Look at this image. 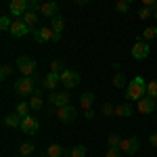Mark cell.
<instances>
[{
    "label": "cell",
    "instance_id": "1",
    "mask_svg": "<svg viewBox=\"0 0 157 157\" xmlns=\"http://www.w3.org/2000/svg\"><path fill=\"white\" fill-rule=\"evenodd\" d=\"M147 82L143 75H136L134 80H130V84L126 86V98L128 101H140L143 97H147Z\"/></svg>",
    "mask_w": 157,
    "mask_h": 157
},
{
    "label": "cell",
    "instance_id": "2",
    "mask_svg": "<svg viewBox=\"0 0 157 157\" xmlns=\"http://www.w3.org/2000/svg\"><path fill=\"white\" fill-rule=\"evenodd\" d=\"M15 92L17 94H21V97H32L34 92H36V80L34 78H27V75H21L19 80H15Z\"/></svg>",
    "mask_w": 157,
    "mask_h": 157
},
{
    "label": "cell",
    "instance_id": "3",
    "mask_svg": "<svg viewBox=\"0 0 157 157\" xmlns=\"http://www.w3.org/2000/svg\"><path fill=\"white\" fill-rule=\"evenodd\" d=\"M15 65H17V69L21 71V75H27V78H34V73H36V61L29 59V57H19V59L15 61Z\"/></svg>",
    "mask_w": 157,
    "mask_h": 157
},
{
    "label": "cell",
    "instance_id": "4",
    "mask_svg": "<svg viewBox=\"0 0 157 157\" xmlns=\"http://www.w3.org/2000/svg\"><path fill=\"white\" fill-rule=\"evenodd\" d=\"M59 75H61V84L65 86L67 90H71V88H75L80 84V73L73 71V69H63Z\"/></svg>",
    "mask_w": 157,
    "mask_h": 157
},
{
    "label": "cell",
    "instance_id": "5",
    "mask_svg": "<svg viewBox=\"0 0 157 157\" xmlns=\"http://www.w3.org/2000/svg\"><path fill=\"white\" fill-rule=\"evenodd\" d=\"M130 52H132V59L143 61V59H147V57L151 55V46L147 44L145 40H140V38H138V40L134 42V46H132V50H130Z\"/></svg>",
    "mask_w": 157,
    "mask_h": 157
},
{
    "label": "cell",
    "instance_id": "6",
    "mask_svg": "<svg viewBox=\"0 0 157 157\" xmlns=\"http://www.w3.org/2000/svg\"><path fill=\"white\" fill-rule=\"evenodd\" d=\"M9 32L13 34V38H23V36H27V34H32L34 29L25 23L23 19H13V25H11Z\"/></svg>",
    "mask_w": 157,
    "mask_h": 157
},
{
    "label": "cell",
    "instance_id": "7",
    "mask_svg": "<svg viewBox=\"0 0 157 157\" xmlns=\"http://www.w3.org/2000/svg\"><path fill=\"white\" fill-rule=\"evenodd\" d=\"M138 147H140L138 138H136V136H130V138H121L120 151L126 153V155H136V153H138Z\"/></svg>",
    "mask_w": 157,
    "mask_h": 157
},
{
    "label": "cell",
    "instance_id": "8",
    "mask_svg": "<svg viewBox=\"0 0 157 157\" xmlns=\"http://www.w3.org/2000/svg\"><path fill=\"white\" fill-rule=\"evenodd\" d=\"M75 115H78V109L73 107V105H65V107H59V109H57V120L63 121V124L73 121V120H75Z\"/></svg>",
    "mask_w": 157,
    "mask_h": 157
},
{
    "label": "cell",
    "instance_id": "9",
    "mask_svg": "<svg viewBox=\"0 0 157 157\" xmlns=\"http://www.w3.org/2000/svg\"><path fill=\"white\" fill-rule=\"evenodd\" d=\"M9 9H11L13 17L19 19V17H23L25 13L29 11V2H27V0H11V2H9Z\"/></svg>",
    "mask_w": 157,
    "mask_h": 157
},
{
    "label": "cell",
    "instance_id": "10",
    "mask_svg": "<svg viewBox=\"0 0 157 157\" xmlns=\"http://www.w3.org/2000/svg\"><path fill=\"white\" fill-rule=\"evenodd\" d=\"M32 36H34V40L36 42H52L55 40V29L52 27H40V29H34L32 32Z\"/></svg>",
    "mask_w": 157,
    "mask_h": 157
},
{
    "label": "cell",
    "instance_id": "11",
    "mask_svg": "<svg viewBox=\"0 0 157 157\" xmlns=\"http://www.w3.org/2000/svg\"><path fill=\"white\" fill-rule=\"evenodd\" d=\"M38 128H40V121L36 120V117H32V115H27V117H23L21 120V132L23 134H36Z\"/></svg>",
    "mask_w": 157,
    "mask_h": 157
},
{
    "label": "cell",
    "instance_id": "12",
    "mask_svg": "<svg viewBox=\"0 0 157 157\" xmlns=\"http://www.w3.org/2000/svg\"><path fill=\"white\" fill-rule=\"evenodd\" d=\"M136 109H138V113H153L155 111V98L151 97H143L138 103H136Z\"/></svg>",
    "mask_w": 157,
    "mask_h": 157
},
{
    "label": "cell",
    "instance_id": "13",
    "mask_svg": "<svg viewBox=\"0 0 157 157\" xmlns=\"http://www.w3.org/2000/svg\"><path fill=\"white\" fill-rule=\"evenodd\" d=\"M57 13H59V4L57 2H42V9H40V15L42 17H46V19H52V17H57Z\"/></svg>",
    "mask_w": 157,
    "mask_h": 157
},
{
    "label": "cell",
    "instance_id": "14",
    "mask_svg": "<svg viewBox=\"0 0 157 157\" xmlns=\"http://www.w3.org/2000/svg\"><path fill=\"white\" fill-rule=\"evenodd\" d=\"M69 92H52L48 97V101L55 105V107L59 109V107H65V105H69Z\"/></svg>",
    "mask_w": 157,
    "mask_h": 157
},
{
    "label": "cell",
    "instance_id": "15",
    "mask_svg": "<svg viewBox=\"0 0 157 157\" xmlns=\"http://www.w3.org/2000/svg\"><path fill=\"white\" fill-rule=\"evenodd\" d=\"M59 82H61V75L59 73H52V71L46 73V78H42V86H44L46 90H55Z\"/></svg>",
    "mask_w": 157,
    "mask_h": 157
},
{
    "label": "cell",
    "instance_id": "16",
    "mask_svg": "<svg viewBox=\"0 0 157 157\" xmlns=\"http://www.w3.org/2000/svg\"><path fill=\"white\" fill-rule=\"evenodd\" d=\"M21 115H17V113H9V115H4V126L6 128H21Z\"/></svg>",
    "mask_w": 157,
    "mask_h": 157
},
{
    "label": "cell",
    "instance_id": "17",
    "mask_svg": "<svg viewBox=\"0 0 157 157\" xmlns=\"http://www.w3.org/2000/svg\"><path fill=\"white\" fill-rule=\"evenodd\" d=\"M29 107H32V111H42V107H44V101H42L40 90H36V92L29 97Z\"/></svg>",
    "mask_w": 157,
    "mask_h": 157
},
{
    "label": "cell",
    "instance_id": "18",
    "mask_svg": "<svg viewBox=\"0 0 157 157\" xmlns=\"http://www.w3.org/2000/svg\"><path fill=\"white\" fill-rule=\"evenodd\" d=\"M21 19H23L25 23H27L29 27H32V29H34V27L38 25V21H40V15H38L36 11H32V9H29V11H27V13L23 15V17H21Z\"/></svg>",
    "mask_w": 157,
    "mask_h": 157
},
{
    "label": "cell",
    "instance_id": "19",
    "mask_svg": "<svg viewBox=\"0 0 157 157\" xmlns=\"http://www.w3.org/2000/svg\"><path fill=\"white\" fill-rule=\"evenodd\" d=\"M92 103H94V94L92 92H84L80 97V109H84V111L92 109Z\"/></svg>",
    "mask_w": 157,
    "mask_h": 157
},
{
    "label": "cell",
    "instance_id": "20",
    "mask_svg": "<svg viewBox=\"0 0 157 157\" xmlns=\"http://www.w3.org/2000/svg\"><path fill=\"white\" fill-rule=\"evenodd\" d=\"M132 113H134V109H132V105H130V101L115 107V115H120V117H130Z\"/></svg>",
    "mask_w": 157,
    "mask_h": 157
},
{
    "label": "cell",
    "instance_id": "21",
    "mask_svg": "<svg viewBox=\"0 0 157 157\" xmlns=\"http://www.w3.org/2000/svg\"><path fill=\"white\" fill-rule=\"evenodd\" d=\"M46 157H61V155H65V149L61 145H50L46 147V153H44Z\"/></svg>",
    "mask_w": 157,
    "mask_h": 157
},
{
    "label": "cell",
    "instance_id": "22",
    "mask_svg": "<svg viewBox=\"0 0 157 157\" xmlns=\"http://www.w3.org/2000/svg\"><path fill=\"white\" fill-rule=\"evenodd\" d=\"M50 27H52V29H55V32H63V27H65V19H63V17H61V15H57V17H52V19H50Z\"/></svg>",
    "mask_w": 157,
    "mask_h": 157
},
{
    "label": "cell",
    "instance_id": "23",
    "mask_svg": "<svg viewBox=\"0 0 157 157\" xmlns=\"http://www.w3.org/2000/svg\"><path fill=\"white\" fill-rule=\"evenodd\" d=\"M153 38H157V27H155V25H151V27L143 29V34H140V40L149 42V40H153Z\"/></svg>",
    "mask_w": 157,
    "mask_h": 157
},
{
    "label": "cell",
    "instance_id": "24",
    "mask_svg": "<svg viewBox=\"0 0 157 157\" xmlns=\"http://www.w3.org/2000/svg\"><path fill=\"white\" fill-rule=\"evenodd\" d=\"M29 109H32V107H29V103L21 101V103L15 107V113H17V115H21V117H27V115H29Z\"/></svg>",
    "mask_w": 157,
    "mask_h": 157
},
{
    "label": "cell",
    "instance_id": "25",
    "mask_svg": "<svg viewBox=\"0 0 157 157\" xmlns=\"http://www.w3.org/2000/svg\"><path fill=\"white\" fill-rule=\"evenodd\" d=\"M113 86H115V88L126 86V75H124L121 71H115V73H113Z\"/></svg>",
    "mask_w": 157,
    "mask_h": 157
},
{
    "label": "cell",
    "instance_id": "26",
    "mask_svg": "<svg viewBox=\"0 0 157 157\" xmlns=\"http://www.w3.org/2000/svg\"><path fill=\"white\" fill-rule=\"evenodd\" d=\"M147 97H151V98L157 101V80H151V82L147 84Z\"/></svg>",
    "mask_w": 157,
    "mask_h": 157
},
{
    "label": "cell",
    "instance_id": "27",
    "mask_svg": "<svg viewBox=\"0 0 157 157\" xmlns=\"http://www.w3.org/2000/svg\"><path fill=\"white\" fill-rule=\"evenodd\" d=\"M34 149H36L34 143H23V145L19 147V153H21V155H32V153H34Z\"/></svg>",
    "mask_w": 157,
    "mask_h": 157
},
{
    "label": "cell",
    "instance_id": "28",
    "mask_svg": "<svg viewBox=\"0 0 157 157\" xmlns=\"http://www.w3.org/2000/svg\"><path fill=\"white\" fill-rule=\"evenodd\" d=\"M69 155H71V157H84V155H86V147H84V145L73 147L71 151H69Z\"/></svg>",
    "mask_w": 157,
    "mask_h": 157
},
{
    "label": "cell",
    "instance_id": "29",
    "mask_svg": "<svg viewBox=\"0 0 157 157\" xmlns=\"http://www.w3.org/2000/svg\"><path fill=\"white\" fill-rule=\"evenodd\" d=\"M115 11H117V13H128V11H130V2H126V0H117V2H115Z\"/></svg>",
    "mask_w": 157,
    "mask_h": 157
},
{
    "label": "cell",
    "instance_id": "30",
    "mask_svg": "<svg viewBox=\"0 0 157 157\" xmlns=\"http://www.w3.org/2000/svg\"><path fill=\"white\" fill-rule=\"evenodd\" d=\"M149 17H153V9L151 6H143L138 11V19H149Z\"/></svg>",
    "mask_w": 157,
    "mask_h": 157
},
{
    "label": "cell",
    "instance_id": "31",
    "mask_svg": "<svg viewBox=\"0 0 157 157\" xmlns=\"http://www.w3.org/2000/svg\"><path fill=\"white\" fill-rule=\"evenodd\" d=\"M101 113H103V115H115V107H113L111 103H105L103 109H101Z\"/></svg>",
    "mask_w": 157,
    "mask_h": 157
},
{
    "label": "cell",
    "instance_id": "32",
    "mask_svg": "<svg viewBox=\"0 0 157 157\" xmlns=\"http://www.w3.org/2000/svg\"><path fill=\"white\" fill-rule=\"evenodd\" d=\"M11 25H13V21L6 17V15H2V17H0V27H2L4 32H6V29H11Z\"/></svg>",
    "mask_w": 157,
    "mask_h": 157
},
{
    "label": "cell",
    "instance_id": "33",
    "mask_svg": "<svg viewBox=\"0 0 157 157\" xmlns=\"http://www.w3.org/2000/svg\"><path fill=\"white\" fill-rule=\"evenodd\" d=\"M107 140H109V147H120V143H121V138H120V136H117L115 132H113V134H109V138H107Z\"/></svg>",
    "mask_w": 157,
    "mask_h": 157
},
{
    "label": "cell",
    "instance_id": "34",
    "mask_svg": "<svg viewBox=\"0 0 157 157\" xmlns=\"http://www.w3.org/2000/svg\"><path fill=\"white\" fill-rule=\"evenodd\" d=\"M63 69H65V67H63L61 61H52V63H50V71H52V73H61Z\"/></svg>",
    "mask_w": 157,
    "mask_h": 157
},
{
    "label": "cell",
    "instance_id": "35",
    "mask_svg": "<svg viewBox=\"0 0 157 157\" xmlns=\"http://www.w3.org/2000/svg\"><path fill=\"white\" fill-rule=\"evenodd\" d=\"M120 155H121L120 147H109L107 149V157H120Z\"/></svg>",
    "mask_w": 157,
    "mask_h": 157
},
{
    "label": "cell",
    "instance_id": "36",
    "mask_svg": "<svg viewBox=\"0 0 157 157\" xmlns=\"http://www.w3.org/2000/svg\"><path fill=\"white\" fill-rule=\"evenodd\" d=\"M11 67H9V65H2V69H0V78H2V80H6V78H9V75H11Z\"/></svg>",
    "mask_w": 157,
    "mask_h": 157
},
{
    "label": "cell",
    "instance_id": "37",
    "mask_svg": "<svg viewBox=\"0 0 157 157\" xmlns=\"http://www.w3.org/2000/svg\"><path fill=\"white\" fill-rule=\"evenodd\" d=\"M143 4H145V6H151V9H155L157 0H143Z\"/></svg>",
    "mask_w": 157,
    "mask_h": 157
},
{
    "label": "cell",
    "instance_id": "38",
    "mask_svg": "<svg viewBox=\"0 0 157 157\" xmlns=\"http://www.w3.org/2000/svg\"><path fill=\"white\" fill-rule=\"evenodd\" d=\"M149 143H151V147H157V132L149 136Z\"/></svg>",
    "mask_w": 157,
    "mask_h": 157
},
{
    "label": "cell",
    "instance_id": "39",
    "mask_svg": "<svg viewBox=\"0 0 157 157\" xmlns=\"http://www.w3.org/2000/svg\"><path fill=\"white\" fill-rule=\"evenodd\" d=\"M84 115H86V120H92V117H94V109H88Z\"/></svg>",
    "mask_w": 157,
    "mask_h": 157
},
{
    "label": "cell",
    "instance_id": "40",
    "mask_svg": "<svg viewBox=\"0 0 157 157\" xmlns=\"http://www.w3.org/2000/svg\"><path fill=\"white\" fill-rule=\"evenodd\" d=\"M73 2H75V4H86L88 0H73Z\"/></svg>",
    "mask_w": 157,
    "mask_h": 157
},
{
    "label": "cell",
    "instance_id": "41",
    "mask_svg": "<svg viewBox=\"0 0 157 157\" xmlns=\"http://www.w3.org/2000/svg\"><path fill=\"white\" fill-rule=\"evenodd\" d=\"M29 4H38V2H42V0H27Z\"/></svg>",
    "mask_w": 157,
    "mask_h": 157
},
{
    "label": "cell",
    "instance_id": "42",
    "mask_svg": "<svg viewBox=\"0 0 157 157\" xmlns=\"http://www.w3.org/2000/svg\"><path fill=\"white\" fill-rule=\"evenodd\" d=\"M153 17H155V19H157V6H155V9H153Z\"/></svg>",
    "mask_w": 157,
    "mask_h": 157
},
{
    "label": "cell",
    "instance_id": "43",
    "mask_svg": "<svg viewBox=\"0 0 157 157\" xmlns=\"http://www.w3.org/2000/svg\"><path fill=\"white\" fill-rule=\"evenodd\" d=\"M61 157H71V155H69V153H67V151H65V155H61Z\"/></svg>",
    "mask_w": 157,
    "mask_h": 157
},
{
    "label": "cell",
    "instance_id": "44",
    "mask_svg": "<svg viewBox=\"0 0 157 157\" xmlns=\"http://www.w3.org/2000/svg\"><path fill=\"white\" fill-rule=\"evenodd\" d=\"M126 2H130V4H132V2H134V0H126Z\"/></svg>",
    "mask_w": 157,
    "mask_h": 157
},
{
    "label": "cell",
    "instance_id": "45",
    "mask_svg": "<svg viewBox=\"0 0 157 157\" xmlns=\"http://www.w3.org/2000/svg\"><path fill=\"white\" fill-rule=\"evenodd\" d=\"M44 157H46V155H44Z\"/></svg>",
    "mask_w": 157,
    "mask_h": 157
}]
</instances>
